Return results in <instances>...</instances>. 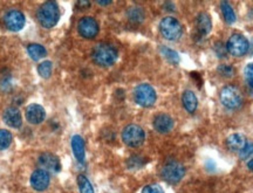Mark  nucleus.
<instances>
[{
	"label": "nucleus",
	"mask_w": 253,
	"mask_h": 193,
	"mask_svg": "<svg viewBox=\"0 0 253 193\" xmlns=\"http://www.w3.org/2000/svg\"><path fill=\"white\" fill-rule=\"evenodd\" d=\"M79 34L86 39H94L99 33V24L91 17H84L78 23Z\"/></svg>",
	"instance_id": "1a4fd4ad"
},
{
	"label": "nucleus",
	"mask_w": 253,
	"mask_h": 193,
	"mask_svg": "<svg viewBox=\"0 0 253 193\" xmlns=\"http://www.w3.org/2000/svg\"><path fill=\"white\" fill-rule=\"evenodd\" d=\"M2 118H4V122L8 126L14 129H19L23 124V118H21V114L17 108L14 107H9L4 112V115H2Z\"/></svg>",
	"instance_id": "2eb2a0df"
},
{
	"label": "nucleus",
	"mask_w": 253,
	"mask_h": 193,
	"mask_svg": "<svg viewBox=\"0 0 253 193\" xmlns=\"http://www.w3.org/2000/svg\"><path fill=\"white\" fill-rule=\"evenodd\" d=\"M128 18L132 23H142L144 19V12L141 7H130L128 9Z\"/></svg>",
	"instance_id": "4be33fe9"
},
{
	"label": "nucleus",
	"mask_w": 253,
	"mask_h": 193,
	"mask_svg": "<svg viewBox=\"0 0 253 193\" xmlns=\"http://www.w3.org/2000/svg\"><path fill=\"white\" fill-rule=\"evenodd\" d=\"M52 69H53L52 62L43 61V62H41L39 65V67H38V73H39V75L41 77L48 78L50 77V74H52Z\"/></svg>",
	"instance_id": "a878e982"
},
{
	"label": "nucleus",
	"mask_w": 253,
	"mask_h": 193,
	"mask_svg": "<svg viewBox=\"0 0 253 193\" xmlns=\"http://www.w3.org/2000/svg\"><path fill=\"white\" fill-rule=\"evenodd\" d=\"M134 99L138 106L144 107V108H149V107H153L154 103L156 102L157 95L156 91H155V89L150 84L142 83L135 88Z\"/></svg>",
	"instance_id": "20e7f679"
},
{
	"label": "nucleus",
	"mask_w": 253,
	"mask_h": 193,
	"mask_svg": "<svg viewBox=\"0 0 253 193\" xmlns=\"http://www.w3.org/2000/svg\"><path fill=\"white\" fill-rule=\"evenodd\" d=\"M160 31L161 34H162L167 40L170 41H175L177 39H179L183 32L181 23L172 17H166L161 20Z\"/></svg>",
	"instance_id": "39448f33"
},
{
	"label": "nucleus",
	"mask_w": 253,
	"mask_h": 193,
	"mask_svg": "<svg viewBox=\"0 0 253 193\" xmlns=\"http://www.w3.org/2000/svg\"><path fill=\"white\" fill-rule=\"evenodd\" d=\"M72 150L74 154L75 158L78 159L79 163L84 162V156H86V151H84V141L80 135H74L72 137Z\"/></svg>",
	"instance_id": "dca6fc26"
},
{
	"label": "nucleus",
	"mask_w": 253,
	"mask_h": 193,
	"mask_svg": "<svg viewBox=\"0 0 253 193\" xmlns=\"http://www.w3.org/2000/svg\"><path fill=\"white\" fill-rule=\"evenodd\" d=\"M196 24H197V30L202 36H207L212 28V21L208 13H199Z\"/></svg>",
	"instance_id": "6ab92c4d"
},
{
	"label": "nucleus",
	"mask_w": 253,
	"mask_h": 193,
	"mask_svg": "<svg viewBox=\"0 0 253 193\" xmlns=\"http://www.w3.org/2000/svg\"><path fill=\"white\" fill-rule=\"evenodd\" d=\"M38 162H39V165L42 167V170L47 171V172L48 171H50V172H59L60 169H61V164H60L58 156L50 153L40 154Z\"/></svg>",
	"instance_id": "f8f14e48"
},
{
	"label": "nucleus",
	"mask_w": 253,
	"mask_h": 193,
	"mask_svg": "<svg viewBox=\"0 0 253 193\" xmlns=\"http://www.w3.org/2000/svg\"><path fill=\"white\" fill-rule=\"evenodd\" d=\"M27 52L33 60H38L45 58L47 54V50L42 45H39V43H31V45L27 46Z\"/></svg>",
	"instance_id": "aec40b11"
},
{
	"label": "nucleus",
	"mask_w": 253,
	"mask_h": 193,
	"mask_svg": "<svg viewBox=\"0 0 253 193\" xmlns=\"http://www.w3.org/2000/svg\"><path fill=\"white\" fill-rule=\"evenodd\" d=\"M250 49L249 40L243 36V34L236 33L230 37L226 43V50L232 56L239 58V56L245 55Z\"/></svg>",
	"instance_id": "0eeeda50"
},
{
	"label": "nucleus",
	"mask_w": 253,
	"mask_h": 193,
	"mask_svg": "<svg viewBox=\"0 0 253 193\" xmlns=\"http://www.w3.org/2000/svg\"><path fill=\"white\" fill-rule=\"evenodd\" d=\"M78 185L80 193H94V188L86 176L80 175L78 177Z\"/></svg>",
	"instance_id": "5701e85b"
},
{
	"label": "nucleus",
	"mask_w": 253,
	"mask_h": 193,
	"mask_svg": "<svg viewBox=\"0 0 253 193\" xmlns=\"http://www.w3.org/2000/svg\"><path fill=\"white\" fill-rule=\"evenodd\" d=\"M97 4H100V5H109V4H112V1H110V0H108V1H101V0H97Z\"/></svg>",
	"instance_id": "7c9ffc66"
},
{
	"label": "nucleus",
	"mask_w": 253,
	"mask_h": 193,
	"mask_svg": "<svg viewBox=\"0 0 253 193\" xmlns=\"http://www.w3.org/2000/svg\"><path fill=\"white\" fill-rule=\"evenodd\" d=\"M40 25L45 28H53L59 23L60 9L54 1H46L40 6L37 13Z\"/></svg>",
	"instance_id": "f03ea898"
},
{
	"label": "nucleus",
	"mask_w": 253,
	"mask_h": 193,
	"mask_svg": "<svg viewBox=\"0 0 253 193\" xmlns=\"http://www.w3.org/2000/svg\"><path fill=\"white\" fill-rule=\"evenodd\" d=\"M226 147L230 149L231 151H237L240 153L246 147L248 142H246V137L242 134H232L226 138L225 142Z\"/></svg>",
	"instance_id": "f3484780"
},
{
	"label": "nucleus",
	"mask_w": 253,
	"mask_h": 193,
	"mask_svg": "<svg viewBox=\"0 0 253 193\" xmlns=\"http://www.w3.org/2000/svg\"><path fill=\"white\" fill-rule=\"evenodd\" d=\"M161 175H162V178L166 182L170 183V184H176V183L181 182L183 177H184L185 167L177 160H168L162 167Z\"/></svg>",
	"instance_id": "7ed1b4c3"
},
{
	"label": "nucleus",
	"mask_w": 253,
	"mask_h": 193,
	"mask_svg": "<svg viewBox=\"0 0 253 193\" xmlns=\"http://www.w3.org/2000/svg\"><path fill=\"white\" fill-rule=\"evenodd\" d=\"M144 139H145L144 130L140 125L129 124L123 129L122 141L125 142V144L128 145V147H131V148L140 147V145L143 144Z\"/></svg>",
	"instance_id": "423d86ee"
},
{
	"label": "nucleus",
	"mask_w": 253,
	"mask_h": 193,
	"mask_svg": "<svg viewBox=\"0 0 253 193\" xmlns=\"http://www.w3.org/2000/svg\"><path fill=\"white\" fill-rule=\"evenodd\" d=\"M218 72H219L223 77H231L233 75V68L227 65H220V67L218 68Z\"/></svg>",
	"instance_id": "c756f323"
},
{
	"label": "nucleus",
	"mask_w": 253,
	"mask_h": 193,
	"mask_svg": "<svg viewBox=\"0 0 253 193\" xmlns=\"http://www.w3.org/2000/svg\"><path fill=\"white\" fill-rule=\"evenodd\" d=\"M182 102L186 112L190 114L195 113L196 109H197L198 100L197 97H196V94L192 90H185L184 93H183Z\"/></svg>",
	"instance_id": "a211bd4d"
},
{
	"label": "nucleus",
	"mask_w": 253,
	"mask_h": 193,
	"mask_svg": "<svg viewBox=\"0 0 253 193\" xmlns=\"http://www.w3.org/2000/svg\"><path fill=\"white\" fill-rule=\"evenodd\" d=\"M118 49L110 43L106 42L96 45L91 52V58H93L94 62L101 67H109V66L114 65L118 60Z\"/></svg>",
	"instance_id": "f257e3e1"
},
{
	"label": "nucleus",
	"mask_w": 253,
	"mask_h": 193,
	"mask_svg": "<svg viewBox=\"0 0 253 193\" xmlns=\"http://www.w3.org/2000/svg\"><path fill=\"white\" fill-rule=\"evenodd\" d=\"M79 5H81V6H89V2H87V1H80V2H79Z\"/></svg>",
	"instance_id": "473e14b6"
},
{
	"label": "nucleus",
	"mask_w": 253,
	"mask_h": 193,
	"mask_svg": "<svg viewBox=\"0 0 253 193\" xmlns=\"http://www.w3.org/2000/svg\"><path fill=\"white\" fill-rule=\"evenodd\" d=\"M239 156L242 159H249L251 157L253 158V143L246 144V147L239 153Z\"/></svg>",
	"instance_id": "cd10ccee"
},
{
	"label": "nucleus",
	"mask_w": 253,
	"mask_h": 193,
	"mask_svg": "<svg viewBox=\"0 0 253 193\" xmlns=\"http://www.w3.org/2000/svg\"><path fill=\"white\" fill-rule=\"evenodd\" d=\"M49 182V173L42 169L36 170L31 176V185L36 191H45L48 188Z\"/></svg>",
	"instance_id": "9b49d317"
},
{
	"label": "nucleus",
	"mask_w": 253,
	"mask_h": 193,
	"mask_svg": "<svg viewBox=\"0 0 253 193\" xmlns=\"http://www.w3.org/2000/svg\"><path fill=\"white\" fill-rule=\"evenodd\" d=\"M141 193H164V190L158 184H150L143 188Z\"/></svg>",
	"instance_id": "c85d7f7f"
},
{
	"label": "nucleus",
	"mask_w": 253,
	"mask_h": 193,
	"mask_svg": "<svg viewBox=\"0 0 253 193\" xmlns=\"http://www.w3.org/2000/svg\"><path fill=\"white\" fill-rule=\"evenodd\" d=\"M248 166H249L250 170L253 171V158H251V160H250V162L248 163Z\"/></svg>",
	"instance_id": "2f4dec72"
},
{
	"label": "nucleus",
	"mask_w": 253,
	"mask_h": 193,
	"mask_svg": "<svg viewBox=\"0 0 253 193\" xmlns=\"http://www.w3.org/2000/svg\"><path fill=\"white\" fill-rule=\"evenodd\" d=\"M220 102L229 109H238L243 103L242 94L235 85H226L220 91Z\"/></svg>",
	"instance_id": "6e6552de"
},
{
	"label": "nucleus",
	"mask_w": 253,
	"mask_h": 193,
	"mask_svg": "<svg viewBox=\"0 0 253 193\" xmlns=\"http://www.w3.org/2000/svg\"><path fill=\"white\" fill-rule=\"evenodd\" d=\"M161 53H162L164 58H166L168 61L173 63V65H177V63L179 62V55L177 54L175 50L168 48V47L163 46L162 48H161Z\"/></svg>",
	"instance_id": "393cba45"
},
{
	"label": "nucleus",
	"mask_w": 253,
	"mask_h": 193,
	"mask_svg": "<svg viewBox=\"0 0 253 193\" xmlns=\"http://www.w3.org/2000/svg\"><path fill=\"white\" fill-rule=\"evenodd\" d=\"M154 128L161 134H167V132L172 130L173 119L167 114H158L154 118Z\"/></svg>",
	"instance_id": "4468645a"
},
{
	"label": "nucleus",
	"mask_w": 253,
	"mask_h": 193,
	"mask_svg": "<svg viewBox=\"0 0 253 193\" xmlns=\"http://www.w3.org/2000/svg\"><path fill=\"white\" fill-rule=\"evenodd\" d=\"M244 77H245L246 82H248V84L253 89V62L249 63V65L245 67Z\"/></svg>",
	"instance_id": "bb28decb"
},
{
	"label": "nucleus",
	"mask_w": 253,
	"mask_h": 193,
	"mask_svg": "<svg viewBox=\"0 0 253 193\" xmlns=\"http://www.w3.org/2000/svg\"><path fill=\"white\" fill-rule=\"evenodd\" d=\"M4 23L7 30L12 32L21 31L26 23V19L23 12L18 11V9H11L4 17Z\"/></svg>",
	"instance_id": "9d476101"
},
{
	"label": "nucleus",
	"mask_w": 253,
	"mask_h": 193,
	"mask_svg": "<svg viewBox=\"0 0 253 193\" xmlns=\"http://www.w3.org/2000/svg\"><path fill=\"white\" fill-rule=\"evenodd\" d=\"M25 115H26V119L31 124H40L45 119L46 112L43 107H41L40 104L32 103L26 108Z\"/></svg>",
	"instance_id": "ddd939ff"
},
{
	"label": "nucleus",
	"mask_w": 253,
	"mask_h": 193,
	"mask_svg": "<svg viewBox=\"0 0 253 193\" xmlns=\"http://www.w3.org/2000/svg\"><path fill=\"white\" fill-rule=\"evenodd\" d=\"M12 134L5 129H0V151L7 149L12 143Z\"/></svg>",
	"instance_id": "b1692460"
},
{
	"label": "nucleus",
	"mask_w": 253,
	"mask_h": 193,
	"mask_svg": "<svg viewBox=\"0 0 253 193\" xmlns=\"http://www.w3.org/2000/svg\"><path fill=\"white\" fill-rule=\"evenodd\" d=\"M220 8H221V13H223V17L225 19V21L227 24H233L236 21V13L233 11L232 6H231L227 1H223L220 4Z\"/></svg>",
	"instance_id": "412c9836"
}]
</instances>
